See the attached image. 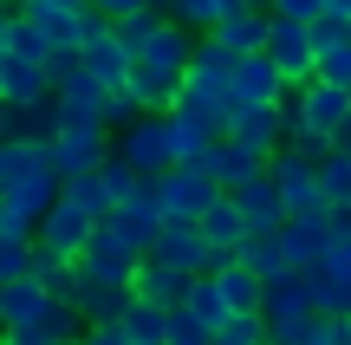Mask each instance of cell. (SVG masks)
Masks as SVG:
<instances>
[{
    "instance_id": "4",
    "label": "cell",
    "mask_w": 351,
    "mask_h": 345,
    "mask_svg": "<svg viewBox=\"0 0 351 345\" xmlns=\"http://www.w3.org/2000/svg\"><path fill=\"white\" fill-rule=\"evenodd\" d=\"M267 59L280 65V78H287L293 91H306L319 78V46H313V26L300 20H274V33H267Z\"/></svg>"
},
{
    "instance_id": "29",
    "label": "cell",
    "mask_w": 351,
    "mask_h": 345,
    "mask_svg": "<svg viewBox=\"0 0 351 345\" xmlns=\"http://www.w3.org/2000/svg\"><path fill=\"white\" fill-rule=\"evenodd\" d=\"M234 261H241L247 274H261L267 287H274V281H287V274H293V261H287V241H280V235H247V248H241Z\"/></svg>"
},
{
    "instance_id": "34",
    "label": "cell",
    "mask_w": 351,
    "mask_h": 345,
    "mask_svg": "<svg viewBox=\"0 0 351 345\" xmlns=\"http://www.w3.org/2000/svg\"><path fill=\"white\" fill-rule=\"evenodd\" d=\"M215 345H274V333H267V313H234V320L221 326V339Z\"/></svg>"
},
{
    "instance_id": "44",
    "label": "cell",
    "mask_w": 351,
    "mask_h": 345,
    "mask_svg": "<svg viewBox=\"0 0 351 345\" xmlns=\"http://www.w3.org/2000/svg\"><path fill=\"white\" fill-rule=\"evenodd\" d=\"M247 7H267V13H274V0H247Z\"/></svg>"
},
{
    "instance_id": "23",
    "label": "cell",
    "mask_w": 351,
    "mask_h": 345,
    "mask_svg": "<svg viewBox=\"0 0 351 345\" xmlns=\"http://www.w3.org/2000/svg\"><path fill=\"white\" fill-rule=\"evenodd\" d=\"M267 326H287V320H313L319 313V294H313V274H287V281L267 287Z\"/></svg>"
},
{
    "instance_id": "39",
    "label": "cell",
    "mask_w": 351,
    "mask_h": 345,
    "mask_svg": "<svg viewBox=\"0 0 351 345\" xmlns=\"http://www.w3.org/2000/svg\"><path fill=\"white\" fill-rule=\"evenodd\" d=\"M319 13H326V0H274V20H300V26H313Z\"/></svg>"
},
{
    "instance_id": "20",
    "label": "cell",
    "mask_w": 351,
    "mask_h": 345,
    "mask_svg": "<svg viewBox=\"0 0 351 345\" xmlns=\"http://www.w3.org/2000/svg\"><path fill=\"white\" fill-rule=\"evenodd\" d=\"M59 98V85H52L46 65L33 59H0V104H46Z\"/></svg>"
},
{
    "instance_id": "14",
    "label": "cell",
    "mask_w": 351,
    "mask_h": 345,
    "mask_svg": "<svg viewBox=\"0 0 351 345\" xmlns=\"http://www.w3.org/2000/svg\"><path fill=\"white\" fill-rule=\"evenodd\" d=\"M313 294H319V313L351 320V235H332V254L313 274Z\"/></svg>"
},
{
    "instance_id": "28",
    "label": "cell",
    "mask_w": 351,
    "mask_h": 345,
    "mask_svg": "<svg viewBox=\"0 0 351 345\" xmlns=\"http://www.w3.org/2000/svg\"><path fill=\"white\" fill-rule=\"evenodd\" d=\"M215 287H221L228 313H261V307H267V281H261V274H247L241 261H228V267H215Z\"/></svg>"
},
{
    "instance_id": "37",
    "label": "cell",
    "mask_w": 351,
    "mask_h": 345,
    "mask_svg": "<svg viewBox=\"0 0 351 345\" xmlns=\"http://www.w3.org/2000/svg\"><path fill=\"white\" fill-rule=\"evenodd\" d=\"M169 345H215V333H208L189 307H176V313H169Z\"/></svg>"
},
{
    "instance_id": "11",
    "label": "cell",
    "mask_w": 351,
    "mask_h": 345,
    "mask_svg": "<svg viewBox=\"0 0 351 345\" xmlns=\"http://www.w3.org/2000/svg\"><path fill=\"white\" fill-rule=\"evenodd\" d=\"M150 261H156V267L189 274V281H202V274L221 267V261H215V248H208V235H202V228H182V222H169V228H163V241L150 248Z\"/></svg>"
},
{
    "instance_id": "5",
    "label": "cell",
    "mask_w": 351,
    "mask_h": 345,
    "mask_svg": "<svg viewBox=\"0 0 351 345\" xmlns=\"http://www.w3.org/2000/svg\"><path fill=\"white\" fill-rule=\"evenodd\" d=\"M117 163H130L143 182H156L163 169H176V143H169V117H143L117 137Z\"/></svg>"
},
{
    "instance_id": "31",
    "label": "cell",
    "mask_w": 351,
    "mask_h": 345,
    "mask_svg": "<svg viewBox=\"0 0 351 345\" xmlns=\"http://www.w3.org/2000/svg\"><path fill=\"white\" fill-rule=\"evenodd\" d=\"M182 307H189V313H195V320H202V326H208V333H215V339H221V326H228V320H234V313H228V300H221V287H215V274H202V281H195V287H189V300H182Z\"/></svg>"
},
{
    "instance_id": "16",
    "label": "cell",
    "mask_w": 351,
    "mask_h": 345,
    "mask_svg": "<svg viewBox=\"0 0 351 345\" xmlns=\"http://www.w3.org/2000/svg\"><path fill=\"white\" fill-rule=\"evenodd\" d=\"M267 33H274V13L267 7H241V13H228L208 39L228 52V59H254V52H267Z\"/></svg>"
},
{
    "instance_id": "10",
    "label": "cell",
    "mask_w": 351,
    "mask_h": 345,
    "mask_svg": "<svg viewBox=\"0 0 351 345\" xmlns=\"http://www.w3.org/2000/svg\"><path fill=\"white\" fill-rule=\"evenodd\" d=\"M287 137H293V98L287 104H241L234 111V143H247V150L274 156V150H287Z\"/></svg>"
},
{
    "instance_id": "30",
    "label": "cell",
    "mask_w": 351,
    "mask_h": 345,
    "mask_svg": "<svg viewBox=\"0 0 351 345\" xmlns=\"http://www.w3.org/2000/svg\"><path fill=\"white\" fill-rule=\"evenodd\" d=\"M124 333L137 339V345H169V307H156V300H130Z\"/></svg>"
},
{
    "instance_id": "7",
    "label": "cell",
    "mask_w": 351,
    "mask_h": 345,
    "mask_svg": "<svg viewBox=\"0 0 351 345\" xmlns=\"http://www.w3.org/2000/svg\"><path fill=\"white\" fill-rule=\"evenodd\" d=\"M293 124H306V130H319V137L339 143L345 124H351V91L326 85V78H313L306 91H293Z\"/></svg>"
},
{
    "instance_id": "26",
    "label": "cell",
    "mask_w": 351,
    "mask_h": 345,
    "mask_svg": "<svg viewBox=\"0 0 351 345\" xmlns=\"http://www.w3.org/2000/svg\"><path fill=\"white\" fill-rule=\"evenodd\" d=\"M189 287H195V281H189V274H176V267H156V261L150 254H143V267H137V287H130V294H137V300H156V307H182V300H189Z\"/></svg>"
},
{
    "instance_id": "6",
    "label": "cell",
    "mask_w": 351,
    "mask_h": 345,
    "mask_svg": "<svg viewBox=\"0 0 351 345\" xmlns=\"http://www.w3.org/2000/svg\"><path fill=\"white\" fill-rule=\"evenodd\" d=\"M78 59H85L91 78H104L111 91H124V85H130V65H137V52L124 46V33H117L104 13H91V33H85V52H78Z\"/></svg>"
},
{
    "instance_id": "41",
    "label": "cell",
    "mask_w": 351,
    "mask_h": 345,
    "mask_svg": "<svg viewBox=\"0 0 351 345\" xmlns=\"http://www.w3.org/2000/svg\"><path fill=\"white\" fill-rule=\"evenodd\" d=\"M326 13H339V20H351V0H326Z\"/></svg>"
},
{
    "instance_id": "38",
    "label": "cell",
    "mask_w": 351,
    "mask_h": 345,
    "mask_svg": "<svg viewBox=\"0 0 351 345\" xmlns=\"http://www.w3.org/2000/svg\"><path fill=\"white\" fill-rule=\"evenodd\" d=\"M156 0H91V13H104L111 26H124V20H137V13H150Z\"/></svg>"
},
{
    "instance_id": "43",
    "label": "cell",
    "mask_w": 351,
    "mask_h": 345,
    "mask_svg": "<svg viewBox=\"0 0 351 345\" xmlns=\"http://www.w3.org/2000/svg\"><path fill=\"white\" fill-rule=\"evenodd\" d=\"M339 150H351V124H345V137H339Z\"/></svg>"
},
{
    "instance_id": "32",
    "label": "cell",
    "mask_w": 351,
    "mask_h": 345,
    "mask_svg": "<svg viewBox=\"0 0 351 345\" xmlns=\"http://www.w3.org/2000/svg\"><path fill=\"white\" fill-rule=\"evenodd\" d=\"M319 182H326L332 209H351V150H332L326 163H319Z\"/></svg>"
},
{
    "instance_id": "12",
    "label": "cell",
    "mask_w": 351,
    "mask_h": 345,
    "mask_svg": "<svg viewBox=\"0 0 351 345\" xmlns=\"http://www.w3.org/2000/svg\"><path fill=\"white\" fill-rule=\"evenodd\" d=\"M202 169L215 176V189H221V195H234V189H247V182L267 176V156L247 150V143H234V137H221L208 156H202Z\"/></svg>"
},
{
    "instance_id": "25",
    "label": "cell",
    "mask_w": 351,
    "mask_h": 345,
    "mask_svg": "<svg viewBox=\"0 0 351 345\" xmlns=\"http://www.w3.org/2000/svg\"><path fill=\"white\" fill-rule=\"evenodd\" d=\"M189 91H208V98H234V59H228L215 39H202L195 46V59H189V78H182Z\"/></svg>"
},
{
    "instance_id": "3",
    "label": "cell",
    "mask_w": 351,
    "mask_h": 345,
    "mask_svg": "<svg viewBox=\"0 0 351 345\" xmlns=\"http://www.w3.org/2000/svg\"><path fill=\"white\" fill-rule=\"evenodd\" d=\"M156 202H163V215H169V222H182V228H202V215L221 202V189H215L208 169L176 163V169H163V176H156Z\"/></svg>"
},
{
    "instance_id": "45",
    "label": "cell",
    "mask_w": 351,
    "mask_h": 345,
    "mask_svg": "<svg viewBox=\"0 0 351 345\" xmlns=\"http://www.w3.org/2000/svg\"><path fill=\"white\" fill-rule=\"evenodd\" d=\"M345 333H351V320H345Z\"/></svg>"
},
{
    "instance_id": "33",
    "label": "cell",
    "mask_w": 351,
    "mask_h": 345,
    "mask_svg": "<svg viewBox=\"0 0 351 345\" xmlns=\"http://www.w3.org/2000/svg\"><path fill=\"white\" fill-rule=\"evenodd\" d=\"M163 13H169L176 26H189V33H202V39H208L215 26H221V7H215V0H169Z\"/></svg>"
},
{
    "instance_id": "19",
    "label": "cell",
    "mask_w": 351,
    "mask_h": 345,
    "mask_svg": "<svg viewBox=\"0 0 351 345\" xmlns=\"http://www.w3.org/2000/svg\"><path fill=\"white\" fill-rule=\"evenodd\" d=\"M130 300H137L130 287H117V281H91V274H78V300H72V307H78V320H85V326H117V320L130 313Z\"/></svg>"
},
{
    "instance_id": "27",
    "label": "cell",
    "mask_w": 351,
    "mask_h": 345,
    "mask_svg": "<svg viewBox=\"0 0 351 345\" xmlns=\"http://www.w3.org/2000/svg\"><path fill=\"white\" fill-rule=\"evenodd\" d=\"M0 59H33V65H46V72H52V46L33 33V20H26L20 7L0 20Z\"/></svg>"
},
{
    "instance_id": "24",
    "label": "cell",
    "mask_w": 351,
    "mask_h": 345,
    "mask_svg": "<svg viewBox=\"0 0 351 345\" xmlns=\"http://www.w3.org/2000/svg\"><path fill=\"white\" fill-rule=\"evenodd\" d=\"M280 241H287L293 274H319V267H326V254H332V222H287Z\"/></svg>"
},
{
    "instance_id": "17",
    "label": "cell",
    "mask_w": 351,
    "mask_h": 345,
    "mask_svg": "<svg viewBox=\"0 0 351 345\" xmlns=\"http://www.w3.org/2000/svg\"><path fill=\"white\" fill-rule=\"evenodd\" d=\"M287 98H293V85L280 78V65L267 52L234 59V104H287Z\"/></svg>"
},
{
    "instance_id": "9",
    "label": "cell",
    "mask_w": 351,
    "mask_h": 345,
    "mask_svg": "<svg viewBox=\"0 0 351 345\" xmlns=\"http://www.w3.org/2000/svg\"><path fill=\"white\" fill-rule=\"evenodd\" d=\"M111 228L124 235V241L137 248V254H150V248L163 241L169 215H163V202H156V182H143V189L130 195V202H117V209H111Z\"/></svg>"
},
{
    "instance_id": "21",
    "label": "cell",
    "mask_w": 351,
    "mask_h": 345,
    "mask_svg": "<svg viewBox=\"0 0 351 345\" xmlns=\"http://www.w3.org/2000/svg\"><path fill=\"white\" fill-rule=\"evenodd\" d=\"M234 202H241V215H247V228L254 235H280L287 228V195H280V182L274 176H261V182H247V189H234Z\"/></svg>"
},
{
    "instance_id": "36",
    "label": "cell",
    "mask_w": 351,
    "mask_h": 345,
    "mask_svg": "<svg viewBox=\"0 0 351 345\" xmlns=\"http://www.w3.org/2000/svg\"><path fill=\"white\" fill-rule=\"evenodd\" d=\"M319 78H326V85H339V91H351V39H339V46L319 52Z\"/></svg>"
},
{
    "instance_id": "18",
    "label": "cell",
    "mask_w": 351,
    "mask_h": 345,
    "mask_svg": "<svg viewBox=\"0 0 351 345\" xmlns=\"http://www.w3.org/2000/svg\"><path fill=\"white\" fill-rule=\"evenodd\" d=\"M39 176H59L52 143H26V137L0 143V189H20V182H39Z\"/></svg>"
},
{
    "instance_id": "13",
    "label": "cell",
    "mask_w": 351,
    "mask_h": 345,
    "mask_svg": "<svg viewBox=\"0 0 351 345\" xmlns=\"http://www.w3.org/2000/svg\"><path fill=\"white\" fill-rule=\"evenodd\" d=\"M52 307H59V300L39 287V274L20 281V287H0V326H7V333H46Z\"/></svg>"
},
{
    "instance_id": "22",
    "label": "cell",
    "mask_w": 351,
    "mask_h": 345,
    "mask_svg": "<svg viewBox=\"0 0 351 345\" xmlns=\"http://www.w3.org/2000/svg\"><path fill=\"white\" fill-rule=\"evenodd\" d=\"M202 235H208L215 261L228 267V261H234L241 248H247V235H254V228H247V215H241V202H234V195H221V202H215L208 215H202Z\"/></svg>"
},
{
    "instance_id": "2",
    "label": "cell",
    "mask_w": 351,
    "mask_h": 345,
    "mask_svg": "<svg viewBox=\"0 0 351 345\" xmlns=\"http://www.w3.org/2000/svg\"><path fill=\"white\" fill-rule=\"evenodd\" d=\"M267 176L280 182V195H287V215L293 222H332V202H326V182H319V163L306 150H274L267 156Z\"/></svg>"
},
{
    "instance_id": "1",
    "label": "cell",
    "mask_w": 351,
    "mask_h": 345,
    "mask_svg": "<svg viewBox=\"0 0 351 345\" xmlns=\"http://www.w3.org/2000/svg\"><path fill=\"white\" fill-rule=\"evenodd\" d=\"M111 156H117V143H111V124H104L98 111H65V130L52 137V163H59L65 182L98 176Z\"/></svg>"
},
{
    "instance_id": "42",
    "label": "cell",
    "mask_w": 351,
    "mask_h": 345,
    "mask_svg": "<svg viewBox=\"0 0 351 345\" xmlns=\"http://www.w3.org/2000/svg\"><path fill=\"white\" fill-rule=\"evenodd\" d=\"M215 7H221V20H228V13H241V7H247V0H215Z\"/></svg>"
},
{
    "instance_id": "8",
    "label": "cell",
    "mask_w": 351,
    "mask_h": 345,
    "mask_svg": "<svg viewBox=\"0 0 351 345\" xmlns=\"http://www.w3.org/2000/svg\"><path fill=\"white\" fill-rule=\"evenodd\" d=\"M137 267H143V254L124 241V235L104 222L98 235H91V248H85V261H78V274H91V281H117V287H137Z\"/></svg>"
},
{
    "instance_id": "15",
    "label": "cell",
    "mask_w": 351,
    "mask_h": 345,
    "mask_svg": "<svg viewBox=\"0 0 351 345\" xmlns=\"http://www.w3.org/2000/svg\"><path fill=\"white\" fill-rule=\"evenodd\" d=\"M65 130V104L46 98V104H0V143L7 137H26V143H52Z\"/></svg>"
},
{
    "instance_id": "40",
    "label": "cell",
    "mask_w": 351,
    "mask_h": 345,
    "mask_svg": "<svg viewBox=\"0 0 351 345\" xmlns=\"http://www.w3.org/2000/svg\"><path fill=\"white\" fill-rule=\"evenodd\" d=\"M85 345H137V339H130L124 320H117V326H85Z\"/></svg>"
},
{
    "instance_id": "35",
    "label": "cell",
    "mask_w": 351,
    "mask_h": 345,
    "mask_svg": "<svg viewBox=\"0 0 351 345\" xmlns=\"http://www.w3.org/2000/svg\"><path fill=\"white\" fill-rule=\"evenodd\" d=\"M65 202H78L91 222H111V195H104V182H98V176H78V182H65Z\"/></svg>"
}]
</instances>
